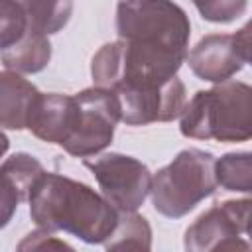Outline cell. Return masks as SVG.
Returning a JSON list of instances; mask_svg holds the SVG:
<instances>
[{"instance_id": "obj_1", "label": "cell", "mask_w": 252, "mask_h": 252, "mask_svg": "<svg viewBox=\"0 0 252 252\" xmlns=\"http://www.w3.org/2000/svg\"><path fill=\"white\" fill-rule=\"evenodd\" d=\"M116 33L118 41L94 53L91 77L108 91L140 89L177 75L187 57L191 24L173 0H120Z\"/></svg>"}, {"instance_id": "obj_2", "label": "cell", "mask_w": 252, "mask_h": 252, "mask_svg": "<svg viewBox=\"0 0 252 252\" xmlns=\"http://www.w3.org/2000/svg\"><path fill=\"white\" fill-rule=\"evenodd\" d=\"M28 203L30 217L39 228L63 230L87 244H102L118 217V211L87 183L49 171L35 179Z\"/></svg>"}, {"instance_id": "obj_3", "label": "cell", "mask_w": 252, "mask_h": 252, "mask_svg": "<svg viewBox=\"0 0 252 252\" xmlns=\"http://www.w3.org/2000/svg\"><path fill=\"white\" fill-rule=\"evenodd\" d=\"M252 89L240 81H222L209 91H199L179 114L185 138L246 142L252 136Z\"/></svg>"}, {"instance_id": "obj_4", "label": "cell", "mask_w": 252, "mask_h": 252, "mask_svg": "<svg viewBox=\"0 0 252 252\" xmlns=\"http://www.w3.org/2000/svg\"><path fill=\"white\" fill-rule=\"evenodd\" d=\"M217 187L215 156L189 148L179 152L171 163L152 177V205L159 215L179 219L193 211L203 199L211 197Z\"/></svg>"}, {"instance_id": "obj_5", "label": "cell", "mask_w": 252, "mask_h": 252, "mask_svg": "<svg viewBox=\"0 0 252 252\" xmlns=\"http://www.w3.org/2000/svg\"><path fill=\"white\" fill-rule=\"evenodd\" d=\"M79 112L73 134L61 146L69 156L91 158L110 146L116 122L120 120V104L112 91L91 87L75 94Z\"/></svg>"}, {"instance_id": "obj_6", "label": "cell", "mask_w": 252, "mask_h": 252, "mask_svg": "<svg viewBox=\"0 0 252 252\" xmlns=\"http://www.w3.org/2000/svg\"><path fill=\"white\" fill-rule=\"evenodd\" d=\"M102 191V197L116 211H136L144 205L152 187V173L146 163L124 154H102L85 159Z\"/></svg>"}, {"instance_id": "obj_7", "label": "cell", "mask_w": 252, "mask_h": 252, "mask_svg": "<svg viewBox=\"0 0 252 252\" xmlns=\"http://www.w3.org/2000/svg\"><path fill=\"white\" fill-rule=\"evenodd\" d=\"M250 205V199L215 203L185 230V250H248L250 246L242 236L248 234Z\"/></svg>"}, {"instance_id": "obj_8", "label": "cell", "mask_w": 252, "mask_h": 252, "mask_svg": "<svg viewBox=\"0 0 252 252\" xmlns=\"http://www.w3.org/2000/svg\"><path fill=\"white\" fill-rule=\"evenodd\" d=\"M189 69L201 81L222 83L250 61V26L236 33H209L189 53Z\"/></svg>"}, {"instance_id": "obj_9", "label": "cell", "mask_w": 252, "mask_h": 252, "mask_svg": "<svg viewBox=\"0 0 252 252\" xmlns=\"http://www.w3.org/2000/svg\"><path fill=\"white\" fill-rule=\"evenodd\" d=\"M114 94L120 104V120L128 126L171 122L185 106V85L177 75L158 87L118 91Z\"/></svg>"}, {"instance_id": "obj_10", "label": "cell", "mask_w": 252, "mask_h": 252, "mask_svg": "<svg viewBox=\"0 0 252 252\" xmlns=\"http://www.w3.org/2000/svg\"><path fill=\"white\" fill-rule=\"evenodd\" d=\"M79 104L75 96L61 93H39L28 118V130L49 144L63 146L73 134Z\"/></svg>"}, {"instance_id": "obj_11", "label": "cell", "mask_w": 252, "mask_h": 252, "mask_svg": "<svg viewBox=\"0 0 252 252\" xmlns=\"http://www.w3.org/2000/svg\"><path fill=\"white\" fill-rule=\"evenodd\" d=\"M43 165L30 154L20 152L0 165V230L8 226L18 205L28 199Z\"/></svg>"}, {"instance_id": "obj_12", "label": "cell", "mask_w": 252, "mask_h": 252, "mask_svg": "<svg viewBox=\"0 0 252 252\" xmlns=\"http://www.w3.org/2000/svg\"><path fill=\"white\" fill-rule=\"evenodd\" d=\"M39 91L14 71H0V126L24 130Z\"/></svg>"}, {"instance_id": "obj_13", "label": "cell", "mask_w": 252, "mask_h": 252, "mask_svg": "<svg viewBox=\"0 0 252 252\" xmlns=\"http://www.w3.org/2000/svg\"><path fill=\"white\" fill-rule=\"evenodd\" d=\"M0 59L8 71L39 73L51 59V43L47 35L28 30L14 45L0 51Z\"/></svg>"}, {"instance_id": "obj_14", "label": "cell", "mask_w": 252, "mask_h": 252, "mask_svg": "<svg viewBox=\"0 0 252 252\" xmlns=\"http://www.w3.org/2000/svg\"><path fill=\"white\" fill-rule=\"evenodd\" d=\"M102 244L106 250H150L152 228L136 211H118L116 224Z\"/></svg>"}, {"instance_id": "obj_15", "label": "cell", "mask_w": 252, "mask_h": 252, "mask_svg": "<svg viewBox=\"0 0 252 252\" xmlns=\"http://www.w3.org/2000/svg\"><path fill=\"white\" fill-rule=\"evenodd\" d=\"M215 179L226 191H252V154L232 152L215 159Z\"/></svg>"}, {"instance_id": "obj_16", "label": "cell", "mask_w": 252, "mask_h": 252, "mask_svg": "<svg viewBox=\"0 0 252 252\" xmlns=\"http://www.w3.org/2000/svg\"><path fill=\"white\" fill-rule=\"evenodd\" d=\"M28 32V16L18 0H0V51Z\"/></svg>"}, {"instance_id": "obj_17", "label": "cell", "mask_w": 252, "mask_h": 252, "mask_svg": "<svg viewBox=\"0 0 252 252\" xmlns=\"http://www.w3.org/2000/svg\"><path fill=\"white\" fill-rule=\"evenodd\" d=\"M201 18L213 24H228L246 12L248 0H191Z\"/></svg>"}, {"instance_id": "obj_18", "label": "cell", "mask_w": 252, "mask_h": 252, "mask_svg": "<svg viewBox=\"0 0 252 252\" xmlns=\"http://www.w3.org/2000/svg\"><path fill=\"white\" fill-rule=\"evenodd\" d=\"M20 250H26V248H35V250H43V248H71L69 244L65 242H59L53 238V232H47L43 228L35 230V232H30L26 236L24 242H20L18 246Z\"/></svg>"}, {"instance_id": "obj_19", "label": "cell", "mask_w": 252, "mask_h": 252, "mask_svg": "<svg viewBox=\"0 0 252 252\" xmlns=\"http://www.w3.org/2000/svg\"><path fill=\"white\" fill-rule=\"evenodd\" d=\"M8 148H10V140H8V136L4 132H0V158L8 152Z\"/></svg>"}]
</instances>
